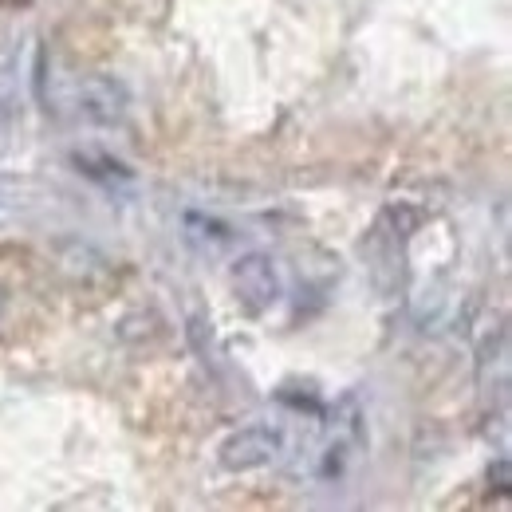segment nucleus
Listing matches in <instances>:
<instances>
[{
    "instance_id": "3",
    "label": "nucleus",
    "mask_w": 512,
    "mask_h": 512,
    "mask_svg": "<svg viewBox=\"0 0 512 512\" xmlns=\"http://www.w3.org/2000/svg\"><path fill=\"white\" fill-rule=\"evenodd\" d=\"M75 107H79L83 119H91V123H99V127H115V123H123V115H127L130 95H127V87H123L119 79H111V75H87V79L75 87Z\"/></svg>"
},
{
    "instance_id": "2",
    "label": "nucleus",
    "mask_w": 512,
    "mask_h": 512,
    "mask_svg": "<svg viewBox=\"0 0 512 512\" xmlns=\"http://www.w3.org/2000/svg\"><path fill=\"white\" fill-rule=\"evenodd\" d=\"M280 449H284L280 430H272V426H245V430H237V434H229V438L221 442L217 461H221V469H229V473H249V469L268 465Z\"/></svg>"
},
{
    "instance_id": "4",
    "label": "nucleus",
    "mask_w": 512,
    "mask_h": 512,
    "mask_svg": "<svg viewBox=\"0 0 512 512\" xmlns=\"http://www.w3.org/2000/svg\"><path fill=\"white\" fill-rule=\"evenodd\" d=\"M386 225L394 229V237H406V233L418 229V209L406 205V201H390L386 205Z\"/></svg>"
},
{
    "instance_id": "5",
    "label": "nucleus",
    "mask_w": 512,
    "mask_h": 512,
    "mask_svg": "<svg viewBox=\"0 0 512 512\" xmlns=\"http://www.w3.org/2000/svg\"><path fill=\"white\" fill-rule=\"evenodd\" d=\"M12 115V91L0 83V119H8Z\"/></svg>"
},
{
    "instance_id": "6",
    "label": "nucleus",
    "mask_w": 512,
    "mask_h": 512,
    "mask_svg": "<svg viewBox=\"0 0 512 512\" xmlns=\"http://www.w3.org/2000/svg\"><path fill=\"white\" fill-rule=\"evenodd\" d=\"M0 308H4V292H0Z\"/></svg>"
},
{
    "instance_id": "1",
    "label": "nucleus",
    "mask_w": 512,
    "mask_h": 512,
    "mask_svg": "<svg viewBox=\"0 0 512 512\" xmlns=\"http://www.w3.org/2000/svg\"><path fill=\"white\" fill-rule=\"evenodd\" d=\"M229 280H233L237 300H241L249 312H268V308L280 300V272H276V260L268 253L237 256Z\"/></svg>"
}]
</instances>
